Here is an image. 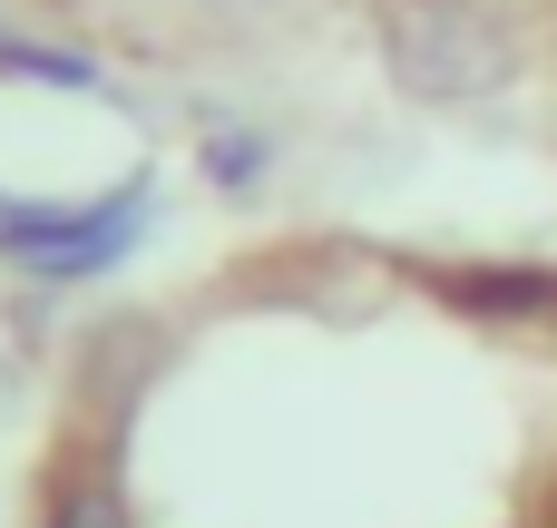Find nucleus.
<instances>
[{"label": "nucleus", "mask_w": 557, "mask_h": 528, "mask_svg": "<svg viewBox=\"0 0 557 528\" xmlns=\"http://www.w3.org/2000/svg\"><path fill=\"white\" fill-rule=\"evenodd\" d=\"M382 69L421 108H480L519 78V20L499 0H382Z\"/></svg>", "instance_id": "f257e3e1"}, {"label": "nucleus", "mask_w": 557, "mask_h": 528, "mask_svg": "<svg viewBox=\"0 0 557 528\" xmlns=\"http://www.w3.org/2000/svg\"><path fill=\"white\" fill-rule=\"evenodd\" d=\"M147 225H157V167L117 176L108 196H78V206L0 196V265L29 274V284H98L147 245Z\"/></svg>", "instance_id": "f03ea898"}, {"label": "nucleus", "mask_w": 557, "mask_h": 528, "mask_svg": "<svg viewBox=\"0 0 557 528\" xmlns=\"http://www.w3.org/2000/svg\"><path fill=\"white\" fill-rule=\"evenodd\" d=\"M441 304L499 333H557V265H450Z\"/></svg>", "instance_id": "7ed1b4c3"}, {"label": "nucleus", "mask_w": 557, "mask_h": 528, "mask_svg": "<svg viewBox=\"0 0 557 528\" xmlns=\"http://www.w3.org/2000/svg\"><path fill=\"white\" fill-rule=\"evenodd\" d=\"M196 176H206L215 196H264V176H274V127L215 118V127L196 137Z\"/></svg>", "instance_id": "20e7f679"}, {"label": "nucleus", "mask_w": 557, "mask_h": 528, "mask_svg": "<svg viewBox=\"0 0 557 528\" xmlns=\"http://www.w3.org/2000/svg\"><path fill=\"white\" fill-rule=\"evenodd\" d=\"M0 78H20V88H69V98H98V88H108L98 49H78V39H20V29H0Z\"/></svg>", "instance_id": "39448f33"}, {"label": "nucleus", "mask_w": 557, "mask_h": 528, "mask_svg": "<svg viewBox=\"0 0 557 528\" xmlns=\"http://www.w3.org/2000/svg\"><path fill=\"white\" fill-rule=\"evenodd\" d=\"M39 528H127V490L108 480V461L69 470V480L49 490V519H39Z\"/></svg>", "instance_id": "423d86ee"}, {"label": "nucleus", "mask_w": 557, "mask_h": 528, "mask_svg": "<svg viewBox=\"0 0 557 528\" xmlns=\"http://www.w3.org/2000/svg\"><path fill=\"white\" fill-rule=\"evenodd\" d=\"M196 10H206L215 29H264V20H274L284 0H196Z\"/></svg>", "instance_id": "0eeeda50"}]
</instances>
